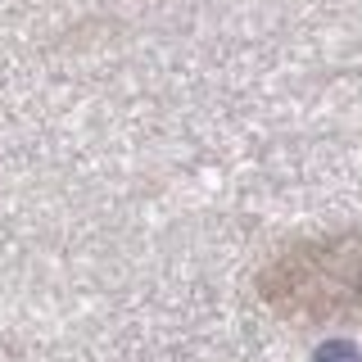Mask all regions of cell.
<instances>
[{
    "label": "cell",
    "mask_w": 362,
    "mask_h": 362,
    "mask_svg": "<svg viewBox=\"0 0 362 362\" xmlns=\"http://www.w3.org/2000/svg\"><path fill=\"white\" fill-rule=\"evenodd\" d=\"M263 290L276 308L303 317L362 313V231L290 249L276 267H267Z\"/></svg>",
    "instance_id": "1"
}]
</instances>
